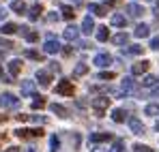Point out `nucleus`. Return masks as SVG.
<instances>
[{
    "instance_id": "nucleus-34",
    "label": "nucleus",
    "mask_w": 159,
    "mask_h": 152,
    "mask_svg": "<svg viewBox=\"0 0 159 152\" xmlns=\"http://www.w3.org/2000/svg\"><path fill=\"white\" fill-rule=\"evenodd\" d=\"M43 107H45V99H43V97H34L32 109H43Z\"/></svg>"
},
{
    "instance_id": "nucleus-40",
    "label": "nucleus",
    "mask_w": 159,
    "mask_h": 152,
    "mask_svg": "<svg viewBox=\"0 0 159 152\" xmlns=\"http://www.w3.org/2000/svg\"><path fill=\"white\" fill-rule=\"evenodd\" d=\"M0 47H2V50H11V47H13V43H11V41H7V39H0Z\"/></svg>"
},
{
    "instance_id": "nucleus-22",
    "label": "nucleus",
    "mask_w": 159,
    "mask_h": 152,
    "mask_svg": "<svg viewBox=\"0 0 159 152\" xmlns=\"http://www.w3.org/2000/svg\"><path fill=\"white\" fill-rule=\"evenodd\" d=\"M125 24H127V17H125V15H120V13H114V15H112V26L123 28Z\"/></svg>"
},
{
    "instance_id": "nucleus-6",
    "label": "nucleus",
    "mask_w": 159,
    "mask_h": 152,
    "mask_svg": "<svg viewBox=\"0 0 159 152\" xmlns=\"http://www.w3.org/2000/svg\"><path fill=\"white\" fill-rule=\"evenodd\" d=\"M43 51H45V54H58V51H60V43L50 37V39L45 41V45H43Z\"/></svg>"
},
{
    "instance_id": "nucleus-20",
    "label": "nucleus",
    "mask_w": 159,
    "mask_h": 152,
    "mask_svg": "<svg viewBox=\"0 0 159 152\" xmlns=\"http://www.w3.org/2000/svg\"><path fill=\"white\" fill-rule=\"evenodd\" d=\"M133 34H135V37H140V39H144V37H148V34H151V28H148L146 24H138Z\"/></svg>"
},
{
    "instance_id": "nucleus-46",
    "label": "nucleus",
    "mask_w": 159,
    "mask_h": 152,
    "mask_svg": "<svg viewBox=\"0 0 159 152\" xmlns=\"http://www.w3.org/2000/svg\"><path fill=\"white\" fill-rule=\"evenodd\" d=\"M93 152H107V150L103 148V146H95V148H93Z\"/></svg>"
},
{
    "instance_id": "nucleus-24",
    "label": "nucleus",
    "mask_w": 159,
    "mask_h": 152,
    "mask_svg": "<svg viewBox=\"0 0 159 152\" xmlns=\"http://www.w3.org/2000/svg\"><path fill=\"white\" fill-rule=\"evenodd\" d=\"M17 30H20V26H17V24H4L2 28H0L2 34H15Z\"/></svg>"
},
{
    "instance_id": "nucleus-7",
    "label": "nucleus",
    "mask_w": 159,
    "mask_h": 152,
    "mask_svg": "<svg viewBox=\"0 0 159 152\" xmlns=\"http://www.w3.org/2000/svg\"><path fill=\"white\" fill-rule=\"evenodd\" d=\"M148 67H151L148 60H140V62H135V64L131 67V73H133V75H142V73L148 71Z\"/></svg>"
},
{
    "instance_id": "nucleus-18",
    "label": "nucleus",
    "mask_w": 159,
    "mask_h": 152,
    "mask_svg": "<svg viewBox=\"0 0 159 152\" xmlns=\"http://www.w3.org/2000/svg\"><path fill=\"white\" fill-rule=\"evenodd\" d=\"M20 71H22V60H17V58L11 60V62H9V73L15 77V75H20Z\"/></svg>"
},
{
    "instance_id": "nucleus-47",
    "label": "nucleus",
    "mask_w": 159,
    "mask_h": 152,
    "mask_svg": "<svg viewBox=\"0 0 159 152\" xmlns=\"http://www.w3.org/2000/svg\"><path fill=\"white\" fill-rule=\"evenodd\" d=\"M153 99H159V86H157V88H153Z\"/></svg>"
},
{
    "instance_id": "nucleus-16",
    "label": "nucleus",
    "mask_w": 159,
    "mask_h": 152,
    "mask_svg": "<svg viewBox=\"0 0 159 152\" xmlns=\"http://www.w3.org/2000/svg\"><path fill=\"white\" fill-rule=\"evenodd\" d=\"M62 34H65V39H67V41H75V39H78V34H80V30L75 28V26H67Z\"/></svg>"
},
{
    "instance_id": "nucleus-37",
    "label": "nucleus",
    "mask_w": 159,
    "mask_h": 152,
    "mask_svg": "<svg viewBox=\"0 0 159 152\" xmlns=\"http://www.w3.org/2000/svg\"><path fill=\"white\" fill-rule=\"evenodd\" d=\"M133 152H155L153 148H148V146H142V144H135L133 146Z\"/></svg>"
},
{
    "instance_id": "nucleus-11",
    "label": "nucleus",
    "mask_w": 159,
    "mask_h": 152,
    "mask_svg": "<svg viewBox=\"0 0 159 152\" xmlns=\"http://www.w3.org/2000/svg\"><path fill=\"white\" fill-rule=\"evenodd\" d=\"M129 127H131V131L135 135H142V133L146 131V127L142 124V120H138V118H131V120H129Z\"/></svg>"
},
{
    "instance_id": "nucleus-2",
    "label": "nucleus",
    "mask_w": 159,
    "mask_h": 152,
    "mask_svg": "<svg viewBox=\"0 0 159 152\" xmlns=\"http://www.w3.org/2000/svg\"><path fill=\"white\" fill-rule=\"evenodd\" d=\"M110 103H112V99H107V97H97V99H93V107H95L97 116H103V111L110 107Z\"/></svg>"
},
{
    "instance_id": "nucleus-29",
    "label": "nucleus",
    "mask_w": 159,
    "mask_h": 152,
    "mask_svg": "<svg viewBox=\"0 0 159 152\" xmlns=\"http://www.w3.org/2000/svg\"><path fill=\"white\" fill-rule=\"evenodd\" d=\"M125 150V141L123 139H114V144H112V148L107 152H123Z\"/></svg>"
},
{
    "instance_id": "nucleus-26",
    "label": "nucleus",
    "mask_w": 159,
    "mask_h": 152,
    "mask_svg": "<svg viewBox=\"0 0 159 152\" xmlns=\"http://www.w3.org/2000/svg\"><path fill=\"white\" fill-rule=\"evenodd\" d=\"M58 150H60V137L52 135L50 137V152H58Z\"/></svg>"
},
{
    "instance_id": "nucleus-48",
    "label": "nucleus",
    "mask_w": 159,
    "mask_h": 152,
    "mask_svg": "<svg viewBox=\"0 0 159 152\" xmlns=\"http://www.w3.org/2000/svg\"><path fill=\"white\" fill-rule=\"evenodd\" d=\"M4 17H7V11H4V9H0V22H2Z\"/></svg>"
},
{
    "instance_id": "nucleus-27",
    "label": "nucleus",
    "mask_w": 159,
    "mask_h": 152,
    "mask_svg": "<svg viewBox=\"0 0 159 152\" xmlns=\"http://www.w3.org/2000/svg\"><path fill=\"white\" fill-rule=\"evenodd\" d=\"M88 11H90V13H95V15H99V17L107 13L106 7H101V4H90V7H88Z\"/></svg>"
},
{
    "instance_id": "nucleus-39",
    "label": "nucleus",
    "mask_w": 159,
    "mask_h": 152,
    "mask_svg": "<svg viewBox=\"0 0 159 152\" xmlns=\"http://www.w3.org/2000/svg\"><path fill=\"white\" fill-rule=\"evenodd\" d=\"M71 141H73V150H78L80 148V133H73L71 135Z\"/></svg>"
},
{
    "instance_id": "nucleus-1",
    "label": "nucleus",
    "mask_w": 159,
    "mask_h": 152,
    "mask_svg": "<svg viewBox=\"0 0 159 152\" xmlns=\"http://www.w3.org/2000/svg\"><path fill=\"white\" fill-rule=\"evenodd\" d=\"M0 107L15 109V107H20V99H17L15 94H11V92H2V94H0Z\"/></svg>"
},
{
    "instance_id": "nucleus-36",
    "label": "nucleus",
    "mask_w": 159,
    "mask_h": 152,
    "mask_svg": "<svg viewBox=\"0 0 159 152\" xmlns=\"http://www.w3.org/2000/svg\"><path fill=\"white\" fill-rule=\"evenodd\" d=\"M26 58H32V60H43V56L34 50H26Z\"/></svg>"
},
{
    "instance_id": "nucleus-10",
    "label": "nucleus",
    "mask_w": 159,
    "mask_h": 152,
    "mask_svg": "<svg viewBox=\"0 0 159 152\" xmlns=\"http://www.w3.org/2000/svg\"><path fill=\"white\" fill-rule=\"evenodd\" d=\"M50 109H52V114H56L58 118H67V116H69L67 107H62L60 103H52V105H50Z\"/></svg>"
},
{
    "instance_id": "nucleus-41",
    "label": "nucleus",
    "mask_w": 159,
    "mask_h": 152,
    "mask_svg": "<svg viewBox=\"0 0 159 152\" xmlns=\"http://www.w3.org/2000/svg\"><path fill=\"white\" fill-rule=\"evenodd\" d=\"M151 50L159 51V37H153V39H151Z\"/></svg>"
},
{
    "instance_id": "nucleus-17",
    "label": "nucleus",
    "mask_w": 159,
    "mask_h": 152,
    "mask_svg": "<svg viewBox=\"0 0 159 152\" xmlns=\"http://www.w3.org/2000/svg\"><path fill=\"white\" fill-rule=\"evenodd\" d=\"M41 13H43V7H41V4H34V7H30V11H28V17H30V22H37Z\"/></svg>"
},
{
    "instance_id": "nucleus-4",
    "label": "nucleus",
    "mask_w": 159,
    "mask_h": 152,
    "mask_svg": "<svg viewBox=\"0 0 159 152\" xmlns=\"http://www.w3.org/2000/svg\"><path fill=\"white\" fill-rule=\"evenodd\" d=\"M56 92H58V94H65V97H73L75 88H73V84H71L69 79H60V84L56 86Z\"/></svg>"
},
{
    "instance_id": "nucleus-13",
    "label": "nucleus",
    "mask_w": 159,
    "mask_h": 152,
    "mask_svg": "<svg viewBox=\"0 0 159 152\" xmlns=\"http://www.w3.org/2000/svg\"><path fill=\"white\" fill-rule=\"evenodd\" d=\"M93 30H95V22H93V17H90V15H86V17H84V22H82V32H84V34H90Z\"/></svg>"
},
{
    "instance_id": "nucleus-31",
    "label": "nucleus",
    "mask_w": 159,
    "mask_h": 152,
    "mask_svg": "<svg viewBox=\"0 0 159 152\" xmlns=\"http://www.w3.org/2000/svg\"><path fill=\"white\" fill-rule=\"evenodd\" d=\"M144 114L146 116H159V105H146L144 107Z\"/></svg>"
},
{
    "instance_id": "nucleus-9",
    "label": "nucleus",
    "mask_w": 159,
    "mask_h": 152,
    "mask_svg": "<svg viewBox=\"0 0 159 152\" xmlns=\"http://www.w3.org/2000/svg\"><path fill=\"white\" fill-rule=\"evenodd\" d=\"M112 139V133H93L90 135V144H103Z\"/></svg>"
},
{
    "instance_id": "nucleus-45",
    "label": "nucleus",
    "mask_w": 159,
    "mask_h": 152,
    "mask_svg": "<svg viewBox=\"0 0 159 152\" xmlns=\"http://www.w3.org/2000/svg\"><path fill=\"white\" fill-rule=\"evenodd\" d=\"M50 71H60V64L58 62H50Z\"/></svg>"
},
{
    "instance_id": "nucleus-33",
    "label": "nucleus",
    "mask_w": 159,
    "mask_h": 152,
    "mask_svg": "<svg viewBox=\"0 0 159 152\" xmlns=\"http://www.w3.org/2000/svg\"><path fill=\"white\" fill-rule=\"evenodd\" d=\"M11 9H13L15 13H24V11H26V4H24L22 0H15V2L11 4Z\"/></svg>"
},
{
    "instance_id": "nucleus-30",
    "label": "nucleus",
    "mask_w": 159,
    "mask_h": 152,
    "mask_svg": "<svg viewBox=\"0 0 159 152\" xmlns=\"http://www.w3.org/2000/svg\"><path fill=\"white\" fill-rule=\"evenodd\" d=\"M60 13H62V17H65V20H73V17H75V11H73L71 7H62V9H60Z\"/></svg>"
},
{
    "instance_id": "nucleus-38",
    "label": "nucleus",
    "mask_w": 159,
    "mask_h": 152,
    "mask_svg": "<svg viewBox=\"0 0 159 152\" xmlns=\"http://www.w3.org/2000/svg\"><path fill=\"white\" fill-rule=\"evenodd\" d=\"M97 77H99V79H114V77H116V73H112V71H101Z\"/></svg>"
},
{
    "instance_id": "nucleus-3",
    "label": "nucleus",
    "mask_w": 159,
    "mask_h": 152,
    "mask_svg": "<svg viewBox=\"0 0 159 152\" xmlns=\"http://www.w3.org/2000/svg\"><path fill=\"white\" fill-rule=\"evenodd\" d=\"M20 139H28V137H41L43 135V128H17L13 131Z\"/></svg>"
},
{
    "instance_id": "nucleus-21",
    "label": "nucleus",
    "mask_w": 159,
    "mask_h": 152,
    "mask_svg": "<svg viewBox=\"0 0 159 152\" xmlns=\"http://www.w3.org/2000/svg\"><path fill=\"white\" fill-rule=\"evenodd\" d=\"M125 118H127V114H125V109H112V120L114 122H125Z\"/></svg>"
},
{
    "instance_id": "nucleus-19",
    "label": "nucleus",
    "mask_w": 159,
    "mask_h": 152,
    "mask_svg": "<svg viewBox=\"0 0 159 152\" xmlns=\"http://www.w3.org/2000/svg\"><path fill=\"white\" fill-rule=\"evenodd\" d=\"M22 94H24V97H30V94H34V81H30V79L22 81Z\"/></svg>"
},
{
    "instance_id": "nucleus-42",
    "label": "nucleus",
    "mask_w": 159,
    "mask_h": 152,
    "mask_svg": "<svg viewBox=\"0 0 159 152\" xmlns=\"http://www.w3.org/2000/svg\"><path fill=\"white\" fill-rule=\"evenodd\" d=\"M30 118H32V120H34V122H37V124H43V122H45V120H48V118H45V116H30Z\"/></svg>"
},
{
    "instance_id": "nucleus-28",
    "label": "nucleus",
    "mask_w": 159,
    "mask_h": 152,
    "mask_svg": "<svg viewBox=\"0 0 159 152\" xmlns=\"http://www.w3.org/2000/svg\"><path fill=\"white\" fill-rule=\"evenodd\" d=\"M107 37H110V32H107L106 26H101V28H97V41H107Z\"/></svg>"
},
{
    "instance_id": "nucleus-8",
    "label": "nucleus",
    "mask_w": 159,
    "mask_h": 152,
    "mask_svg": "<svg viewBox=\"0 0 159 152\" xmlns=\"http://www.w3.org/2000/svg\"><path fill=\"white\" fill-rule=\"evenodd\" d=\"M125 11H127V13H129V17H142V15H144V13H146V11H144V9H142V7H140V4H127V7H125Z\"/></svg>"
},
{
    "instance_id": "nucleus-5",
    "label": "nucleus",
    "mask_w": 159,
    "mask_h": 152,
    "mask_svg": "<svg viewBox=\"0 0 159 152\" xmlns=\"http://www.w3.org/2000/svg\"><path fill=\"white\" fill-rule=\"evenodd\" d=\"M37 81H39L43 88H48V86L52 84V73L45 71V69H39V71H37Z\"/></svg>"
},
{
    "instance_id": "nucleus-12",
    "label": "nucleus",
    "mask_w": 159,
    "mask_h": 152,
    "mask_svg": "<svg viewBox=\"0 0 159 152\" xmlns=\"http://www.w3.org/2000/svg\"><path fill=\"white\" fill-rule=\"evenodd\" d=\"M17 32H22V34H24V39H26L28 43H34V41L39 39V34H37V32H32L30 28H26V26H22V28H20Z\"/></svg>"
},
{
    "instance_id": "nucleus-35",
    "label": "nucleus",
    "mask_w": 159,
    "mask_h": 152,
    "mask_svg": "<svg viewBox=\"0 0 159 152\" xmlns=\"http://www.w3.org/2000/svg\"><path fill=\"white\" fill-rule=\"evenodd\" d=\"M155 84H157V77L155 75H146L142 79V86H148V88H151V86H155Z\"/></svg>"
},
{
    "instance_id": "nucleus-32",
    "label": "nucleus",
    "mask_w": 159,
    "mask_h": 152,
    "mask_svg": "<svg viewBox=\"0 0 159 152\" xmlns=\"http://www.w3.org/2000/svg\"><path fill=\"white\" fill-rule=\"evenodd\" d=\"M142 50H144V47H140V45H129V47L125 50V54H129V56H140Z\"/></svg>"
},
{
    "instance_id": "nucleus-49",
    "label": "nucleus",
    "mask_w": 159,
    "mask_h": 152,
    "mask_svg": "<svg viewBox=\"0 0 159 152\" xmlns=\"http://www.w3.org/2000/svg\"><path fill=\"white\" fill-rule=\"evenodd\" d=\"M4 152H20V148H15V146H11V148H7Z\"/></svg>"
},
{
    "instance_id": "nucleus-14",
    "label": "nucleus",
    "mask_w": 159,
    "mask_h": 152,
    "mask_svg": "<svg viewBox=\"0 0 159 152\" xmlns=\"http://www.w3.org/2000/svg\"><path fill=\"white\" fill-rule=\"evenodd\" d=\"M110 62H112V56L110 54H97L95 56V64L97 67H107Z\"/></svg>"
},
{
    "instance_id": "nucleus-43",
    "label": "nucleus",
    "mask_w": 159,
    "mask_h": 152,
    "mask_svg": "<svg viewBox=\"0 0 159 152\" xmlns=\"http://www.w3.org/2000/svg\"><path fill=\"white\" fill-rule=\"evenodd\" d=\"M58 20H60V15H58V13H50V15H48V22H58Z\"/></svg>"
},
{
    "instance_id": "nucleus-50",
    "label": "nucleus",
    "mask_w": 159,
    "mask_h": 152,
    "mask_svg": "<svg viewBox=\"0 0 159 152\" xmlns=\"http://www.w3.org/2000/svg\"><path fill=\"white\" fill-rule=\"evenodd\" d=\"M155 15L159 17V4H155Z\"/></svg>"
},
{
    "instance_id": "nucleus-44",
    "label": "nucleus",
    "mask_w": 159,
    "mask_h": 152,
    "mask_svg": "<svg viewBox=\"0 0 159 152\" xmlns=\"http://www.w3.org/2000/svg\"><path fill=\"white\" fill-rule=\"evenodd\" d=\"M15 118H17L20 122H26V120H30V116H26V114H17Z\"/></svg>"
},
{
    "instance_id": "nucleus-25",
    "label": "nucleus",
    "mask_w": 159,
    "mask_h": 152,
    "mask_svg": "<svg viewBox=\"0 0 159 152\" xmlns=\"http://www.w3.org/2000/svg\"><path fill=\"white\" fill-rule=\"evenodd\" d=\"M88 73V64H84V62H80L78 67L73 69V77H82V75H86Z\"/></svg>"
},
{
    "instance_id": "nucleus-15",
    "label": "nucleus",
    "mask_w": 159,
    "mask_h": 152,
    "mask_svg": "<svg viewBox=\"0 0 159 152\" xmlns=\"http://www.w3.org/2000/svg\"><path fill=\"white\" fill-rule=\"evenodd\" d=\"M112 43H114V45H127V43H129V34H127V32H118V34L112 37Z\"/></svg>"
},
{
    "instance_id": "nucleus-23",
    "label": "nucleus",
    "mask_w": 159,
    "mask_h": 152,
    "mask_svg": "<svg viewBox=\"0 0 159 152\" xmlns=\"http://www.w3.org/2000/svg\"><path fill=\"white\" fill-rule=\"evenodd\" d=\"M131 90H135V81H133L131 77H125V79H123V92L127 94V92H131Z\"/></svg>"
},
{
    "instance_id": "nucleus-52",
    "label": "nucleus",
    "mask_w": 159,
    "mask_h": 152,
    "mask_svg": "<svg viewBox=\"0 0 159 152\" xmlns=\"http://www.w3.org/2000/svg\"><path fill=\"white\" fill-rule=\"evenodd\" d=\"M146 2H151V0H146Z\"/></svg>"
},
{
    "instance_id": "nucleus-51",
    "label": "nucleus",
    "mask_w": 159,
    "mask_h": 152,
    "mask_svg": "<svg viewBox=\"0 0 159 152\" xmlns=\"http://www.w3.org/2000/svg\"><path fill=\"white\" fill-rule=\"evenodd\" d=\"M157 131H159V122H157Z\"/></svg>"
}]
</instances>
